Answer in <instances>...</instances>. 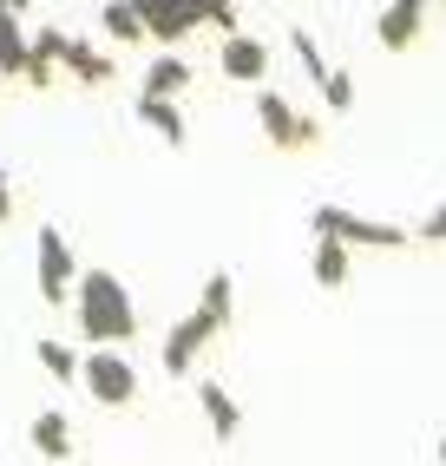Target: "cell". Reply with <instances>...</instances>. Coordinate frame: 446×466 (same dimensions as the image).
Listing matches in <instances>:
<instances>
[{"instance_id": "6da1fadb", "label": "cell", "mask_w": 446, "mask_h": 466, "mask_svg": "<svg viewBox=\"0 0 446 466\" xmlns=\"http://www.w3.org/2000/svg\"><path fill=\"white\" fill-rule=\"evenodd\" d=\"M73 316H79V335L92 341V349H125V341L138 335V302H132V289H125L112 269H79Z\"/></svg>"}, {"instance_id": "7a4b0ae2", "label": "cell", "mask_w": 446, "mask_h": 466, "mask_svg": "<svg viewBox=\"0 0 446 466\" xmlns=\"http://www.w3.org/2000/svg\"><path fill=\"white\" fill-rule=\"evenodd\" d=\"M309 230L348 243V250H407V243H413V230L380 224V217H361V210H348V204H315L309 210Z\"/></svg>"}, {"instance_id": "3957f363", "label": "cell", "mask_w": 446, "mask_h": 466, "mask_svg": "<svg viewBox=\"0 0 446 466\" xmlns=\"http://www.w3.org/2000/svg\"><path fill=\"white\" fill-rule=\"evenodd\" d=\"M34 283H40V302H73V289H79V263H73V243L59 237V224H46L40 237H34Z\"/></svg>"}, {"instance_id": "277c9868", "label": "cell", "mask_w": 446, "mask_h": 466, "mask_svg": "<svg viewBox=\"0 0 446 466\" xmlns=\"http://www.w3.org/2000/svg\"><path fill=\"white\" fill-rule=\"evenodd\" d=\"M79 381H86V394L99 400V408H132V400H138V368L125 361L118 349H92L86 368H79Z\"/></svg>"}, {"instance_id": "5b68a950", "label": "cell", "mask_w": 446, "mask_h": 466, "mask_svg": "<svg viewBox=\"0 0 446 466\" xmlns=\"http://www.w3.org/2000/svg\"><path fill=\"white\" fill-rule=\"evenodd\" d=\"M257 126H263V138H269L276 151H302V145L322 138V118H302V112L282 99L276 86H263V92H257Z\"/></svg>"}, {"instance_id": "8992f818", "label": "cell", "mask_w": 446, "mask_h": 466, "mask_svg": "<svg viewBox=\"0 0 446 466\" xmlns=\"http://www.w3.org/2000/svg\"><path fill=\"white\" fill-rule=\"evenodd\" d=\"M217 335H223V322L204 316V309H190L184 322H171V329H165V375H190V368H198V355L210 349Z\"/></svg>"}, {"instance_id": "52a82bcc", "label": "cell", "mask_w": 446, "mask_h": 466, "mask_svg": "<svg viewBox=\"0 0 446 466\" xmlns=\"http://www.w3.org/2000/svg\"><path fill=\"white\" fill-rule=\"evenodd\" d=\"M217 73L223 79H237V86H269V46L263 40H249V34H230V40H223L217 46Z\"/></svg>"}, {"instance_id": "ba28073f", "label": "cell", "mask_w": 446, "mask_h": 466, "mask_svg": "<svg viewBox=\"0 0 446 466\" xmlns=\"http://www.w3.org/2000/svg\"><path fill=\"white\" fill-rule=\"evenodd\" d=\"M421 26H427V7H413V0H388V7L374 14V40L388 46V53H407L413 40H421Z\"/></svg>"}, {"instance_id": "9c48e42d", "label": "cell", "mask_w": 446, "mask_h": 466, "mask_svg": "<svg viewBox=\"0 0 446 466\" xmlns=\"http://www.w3.org/2000/svg\"><path fill=\"white\" fill-rule=\"evenodd\" d=\"M125 7H132L138 20H145V40H157V46H177L184 34H190V14L177 7V0H125Z\"/></svg>"}, {"instance_id": "30bf717a", "label": "cell", "mask_w": 446, "mask_h": 466, "mask_svg": "<svg viewBox=\"0 0 446 466\" xmlns=\"http://www.w3.org/2000/svg\"><path fill=\"white\" fill-rule=\"evenodd\" d=\"M26 441H34V453H40V460H66V453H73V420L59 414V408H46V414H34Z\"/></svg>"}, {"instance_id": "8fae6325", "label": "cell", "mask_w": 446, "mask_h": 466, "mask_svg": "<svg viewBox=\"0 0 446 466\" xmlns=\"http://www.w3.org/2000/svg\"><path fill=\"white\" fill-rule=\"evenodd\" d=\"M190 86V66L177 53H157L151 66H145V86H138V99H177V92Z\"/></svg>"}, {"instance_id": "7c38bea8", "label": "cell", "mask_w": 446, "mask_h": 466, "mask_svg": "<svg viewBox=\"0 0 446 466\" xmlns=\"http://www.w3.org/2000/svg\"><path fill=\"white\" fill-rule=\"evenodd\" d=\"M198 408H204V420L217 427V441H237V433H243V408L230 400V388L204 381V388H198Z\"/></svg>"}, {"instance_id": "4fadbf2b", "label": "cell", "mask_w": 446, "mask_h": 466, "mask_svg": "<svg viewBox=\"0 0 446 466\" xmlns=\"http://www.w3.org/2000/svg\"><path fill=\"white\" fill-rule=\"evenodd\" d=\"M66 40H73V34L40 26V34H34V53H26V86H53V66L66 59Z\"/></svg>"}, {"instance_id": "5bb4252c", "label": "cell", "mask_w": 446, "mask_h": 466, "mask_svg": "<svg viewBox=\"0 0 446 466\" xmlns=\"http://www.w3.org/2000/svg\"><path fill=\"white\" fill-rule=\"evenodd\" d=\"M79 86H106L112 79V53H99V46H86V40H66V59H59Z\"/></svg>"}, {"instance_id": "9a60e30c", "label": "cell", "mask_w": 446, "mask_h": 466, "mask_svg": "<svg viewBox=\"0 0 446 466\" xmlns=\"http://www.w3.org/2000/svg\"><path fill=\"white\" fill-rule=\"evenodd\" d=\"M26 53H34V40L20 34L14 14H0V79H26Z\"/></svg>"}, {"instance_id": "2e32d148", "label": "cell", "mask_w": 446, "mask_h": 466, "mask_svg": "<svg viewBox=\"0 0 446 466\" xmlns=\"http://www.w3.org/2000/svg\"><path fill=\"white\" fill-rule=\"evenodd\" d=\"M138 118L165 138V145H184L190 138V126H184V112H177V99H138Z\"/></svg>"}, {"instance_id": "e0dca14e", "label": "cell", "mask_w": 446, "mask_h": 466, "mask_svg": "<svg viewBox=\"0 0 446 466\" xmlns=\"http://www.w3.org/2000/svg\"><path fill=\"white\" fill-rule=\"evenodd\" d=\"M309 269H315V283H322V289H341V283H348V243H335V237H315V257H309Z\"/></svg>"}, {"instance_id": "ac0fdd59", "label": "cell", "mask_w": 446, "mask_h": 466, "mask_svg": "<svg viewBox=\"0 0 446 466\" xmlns=\"http://www.w3.org/2000/svg\"><path fill=\"white\" fill-rule=\"evenodd\" d=\"M34 355H40V368H46V375H53L59 388H66V381H79V368H86V355H73L59 335H40V341H34Z\"/></svg>"}, {"instance_id": "d6986e66", "label": "cell", "mask_w": 446, "mask_h": 466, "mask_svg": "<svg viewBox=\"0 0 446 466\" xmlns=\"http://www.w3.org/2000/svg\"><path fill=\"white\" fill-rule=\"evenodd\" d=\"M198 309H204V316H217V322H230V309H237V283H230L223 269H210V276H204V296H198Z\"/></svg>"}, {"instance_id": "ffe728a7", "label": "cell", "mask_w": 446, "mask_h": 466, "mask_svg": "<svg viewBox=\"0 0 446 466\" xmlns=\"http://www.w3.org/2000/svg\"><path fill=\"white\" fill-rule=\"evenodd\" d=\"M99 26H106L112 40H145V20L125 7V0H106V7H99Z\"/></svg>"}, {"instance_id": "44dd1931", "label": "cell", "mask_w": 446, "mask_h": 466, "mask_svg": "<svg viewBox=\"0 0 446 466\" xmlns=\"http://www.w3.org/2000/svg\"><path fill=\"white\" fill-rule=\"evenodd\" d=\"M289 53L302 59V73H309L315 86H322V79L335 73V66H329V59H322V46H315V34H309V26H296V34H289Z\"/></svg>"}, {"instance_id": "7402d4cb", "label": "cell", "mask_w": 446, "mask_h": 466, "mask_svg": "<svg viewBox=\"0 0 446 466\" xmlns=\"http://www.w3.org/2000/svg\"><path fill=\"white\" fill-rule=\"evenodd\" d=\"M322 106H329V112H355V79H348L341 66L322 79Z\"/></svg>"}, {"instance_id": "603a6c76", "label": "cell", "mask_w": 446, "mask_h": 466, "mask_svg": "<svg viewBox=\"0 0 446 466\" xmlns=\"http://www.w3.org/2000/svg\"><path fill=\"white\" fill-rule=\"evenodd\" d=\"M413 237H421V243H446V204H433L421 224H413Z\"/></svg>"}, {"instance_id": "cb8c5ba5", "label": "cell", "mask_w": 446, "mask_h": 466, "mask_svg": "<svg viewBox=\"0 0 446 466\" xmlns=\"http://www.w3.org/2000/svg\"><path fill=\"white\" fill-rule=\"evenodd\" d=\"M14 217V191H7V171H0V224Z\"/></svg>"}, {"instance_id": "d4e9b609", "label": "cell", "mask_w": 446, "mask_h": 466, "mask_svg": "<svg viewBox=\"0 0 446 466\" xmlns=\"http://www.w3.org/2000/svg\"><path fill=\"white\" fill-rule=\"evenodd\" d=\"M26 7H34V0H0V14H14V20H20Z\"/></svg>"}, {"instance_id": "484cf974", "label": "cell", "mask_w": 446, "mask_h": 466, "mask_svg": "<svg viewBox=\"0 0 446 466\" xmlns=\"http://www.w3.org/2000/svg\"><path fill=\"white\" fill-rule=\"evenodd\" d=\"M440 466H446V441H440Z\"/></svg>"}, {"instance_id": "4316f807", "label": "cell", "mask_w": 446, "mask_h": 466, "mask_svg": "<svg viewBox=\"0 0 446 466\" xmlns=\"http://www.w3.org/2000/svg\"><path fill=\"white\" fill-rule=\"evenodd\" d=\"M413 7H427V0H413Z\"/></svg>"}, {"instance_id": "83f0119b", "label": "cell", "mask_w": 446, "mask_h": 466, "mask_svg": "<svg viewBox=\"0 0 446 466\" xmlns=\"http://www.w3.org/2000/svg\"><path fill=\"white\" fill-rule=\"evenodd\" d=\"M0 86H7V79H0Z\"/></svg>"}, {"instance_id": "f1b7e54d", "label": "cell", "mask_w": 446, "mask_h": 466, "mask_svg": "<svg viewBox=\"0 0 446 466\" xmlns=\"http://www.w3.org/2000/svg\"><path fill=\"white\" fill-rule=\"evenodd\" d=\"M440 7H446V0H440Z\"/></svg>"}]
</instances>
